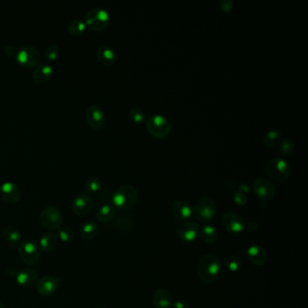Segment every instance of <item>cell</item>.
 Listing matches in <instances>:
<instances>
[{
	"label": "cell",
	"mask_w": 308,
	"mask_h": 308,
	"mask_svg": "<svg viewBox=\"0 0 308 308\" xmlns=\"http://www.w3.org/2000/svg\"><path fill=\"white\" fill-rule=\"evenodd\" d=\"M222 266V260L217 255H205L202 257L197 266V275L199 280L205 284H211L219 277Z\"/></svg>",
	"instance_id": "6da1fadb"
},
{
	"label": "cell",
	"mask_w": 308,
	"mask_h": 308,
	"mask_svg": "<svg viewBox=\"0 0 308 308\" xmlns=\"http://www.w3.org/2000/svg\"><path fill=\"white\" fill-rule=\"evenodd\" d=\"M138 193L131 184H123L112 195V204L120 211H129L137 205Z\"/></svg>",
	"instance_id": "7a4b0ae2"
},
{
	"label": "cell",
	"mask_w": 308,
	"mask_h": 308,
	"mask_svg": "<svg viewBox=\"0 0 308 308\" xmlns=\"http://www.w3.org/2000/svg\"><path fill=\"white\" fill-rule=\"evenodd\" d=\"M265 171L269 180L283 183L290 177L292 169L290 164L286 160L282 157H274L267 163Z\"/></svg>",
	"instance_id": "3957f363"
},
{
	"label": "cell",
	"mask_w": 308,
	"mask_h": 308,
	"mask_svg": "<svg viewBox=\"0 0 308 308\" xmlns=\"http://www.w3.org/2000/svg\"><path fill=\"white\" fill-rule=\"evenodd\" d=\"M146 128L152 137L165 138L171 133L172 125L165 116L151 114L146 120Z\"/></svg>",
	"instance_id": "277c9868"
},
{
	"label": "cell",
	"mask_w": 308,
	"mask_h": 308,
	"mask_svg": "<svg viewBox=\"0 0 308 308\" xmlns=\"http://www.w3.org/2000/svg\"><path fill=\"white\" fill-rule=\"evenodd\" d=\"M109 21L110 17L108 12L102 7H92L86 14V26L95 32L104 31L108 27Z\"/></svg>",
	"instance_id": "5b68a950"
},
{
	"label": "cell",
	"mask_w": 308,
	"mask_h": 308,
	"mask_svg": "<svg viewBox=\"0 0 308 308\" xmlns=\"http://www.w3.org/2000/svg\"><path fill=\"white\" fill-rule=\"evenodd\" d=\"M216 213V204L209 197H203L194 204L192 214L202 223L210 222Z\"/></svg>",
	"instance_id": "8992f818"
},
{
	"label": "cell",
	"mask_w": 308,
	"mask_h": 308,
	"mask_svg": "<svg viewBox=\"0 0 308 308\" xmlns=\"http://www.w3.org/2000/svg\"><path fill=\"white\" fill-rule=\"evenodd\" d=\"M16 59L25 68H35L40 63V52L34 46H24L17 51Z\"/></svg>",
	"instance_id": "52a82bcc"
},
{
	"label": "cell",
	"mask_w": 308,
	"mask_h": 308,
	"mask_svg": "<svg viewBox=\"0 0 308 308\" xmlns=\"http://www.w3.org/2000/svg\"><path fill=\"white\" fill-rule=\"evenodd\" d=\"M40 223L47 230H59L63 225V213L56 207L48 206L41 212Z\"/></svg>",
	"instance_id": "ba28073f"
},
{
	"label": "cell",
	"mask_w": 308,
	"mask_h": 308,
	"mask_svg": "<svg viewBox=\"0 0 308 308\" xmlns=\"http://www.w3.org/2000/svg\"><path fill=\"white\" fill-rule=\"evenodd\" d=\"M19 257L24 262L30 266L36 265L40 261L41 252L39 247L34 241L25 240L21 241V243L17 248Z\"/></svg>",
	"instance_id": "9c48e42d"
},
{
	"label": "cell",
	"mask_w": 308,
	"mask_h": 308,
	"mask_svg": "<svg viewBox=\"0 0 308 308\" xmlns=\"http://www.w3.org/2000/svg\"><path fill=\"white\" fill-rule=\"evenodd\" d=\"M253 191L259 199L270 201L274 198L276 187L268 177H257L253 183Z\"/></svg>",
	"instance_id": "30bf717a"
},
{
	"label": "cell",
	"mask_w": 308,
	"mask_h": 308,
	"mask_svg": "<svg viewBox=\"0 0 308 308\" xmlns=\"http://www.w3.org/2000/svg\"><path fill=\"white\" fill-rule=\"evenodd\" d=\"M222 225L230 233H240L245 229L244 220L234 212H226L222 218Z\"/></svg>",
	"instance_id": "8fae6325"
},
{
	"label": "cell",
	"mask_w": 308,
	"mask_h": 308,
	"mask_svg": "<svg viewBox=\"0 0 308 308\" xmlns=\"http://www.w3.org/2000/svg\"><path fill=\"white\" fill-rule=\"evenodd\" d=\"M86 120L92 129H101L105 125L106 116L104 110L98 105H92L86 110Z\"/></svg>",
	"instance_id": "7c38bea8"
},
{
	"label": "cell",
	"mask_w": 308,
	"mask_h": 308,
	"mask_svg": "<svg viewBox=\"0 0 308 308\" xmlns=\"http://www.w3.org/2000/svg\"><path fill=\"white\" fill-rule=\"evenodd\" d=\"M94 203L92 197L87 194H78L72 205L74 213L77 216H86L93 209Z\"/></svg>",
	"instance_id": "4fadbf2b"
},
{
	"label": "cell",
	"mask_w": 308,
	"mask_h": 308,
	"mask_svg": "<svg viewBox=\"0 0 308 308\" xmlns=\"http://www.w3.org/2000/svg\"><path fill=\"white\" fill-rule=\"evenodd\" d=\"M199 232V225L193 221H185L178 228V237L180 240L186 243L194 242L198 237Z\"/></svg>",
	"instance_id": "5bb4252c"
},
{
	"label": "cell",
	"mask_w": 308,
	"mask_h": 308,
	"mask_svg": "<svg viewBox=\"0 0 308 308\" xmlns=\"http://www.w3.org/2000/svg\"><path fill=\"white\" fill-rule=\"evenodd\" d=\"M59 286V280L53 276H46L38 280L36 283V290L43 297H50L54 294Z\"/></svg>",
	"instance_id": "9a60e30c"
},
{
	"label": "cell",
	"mask_w": 308,
	"mask_h": 308,
	"mask_svg": "<svg viewBox=\"0 0 308 308\" xmlns=\"http://www.w3.org/2000/svg\"><path fill=\"white\" fill-rule=\"evenodd\" d=\"M0 194L3 200L11 205L18 203L22 197L21 190L11 182H6L0 186Z\"/></svg>",
	"instance_id": "2e32d148"
},
{
	"label": "cell",
	"mask_w": 308,
	"mask_h": 308,
	"mask_svg": "<svg viewBox=\"0 0 308 308\" xmlns=\"http://www.w3.org/2000/svg\"><path fill=\"white\" fill-rule=\"evenodd\" d=\"M246 257L255 266H264L268 262V252L259 245L249 247L246 251Z\"/></svg>",
	"instance_id": "e0dca14e"
},
{
	"label": "cell",
	"mask_w": 308,
	"mask_h": 308,
	"mask_svg": "<svg viewBox=\"0 0 308 308\" xmlns=\"http://www.w3.org/2000/svg\"><path fill=\"white\" fill-rule=\"evenodd\" d=\"M172 214L179 221H187L192 216V207L188 202L178 199L176 200L171 206Z\"/></svg>",
	"instance_id": "ac0fdd59"
},
{
	"label": "cell",
	"mask_w": 308,
	"mask_h": 308,
	"mask_svg": "<svg viewBox=\"0 0 308 308\" xmlns=\"http://www.w3.org/2000/svg\"><path fill=\"white\" fill-rule=\"evenodd\" d=\"M17 283L24 287H31L38 281V273L33 268L21 269L17 275Z\"/></svg>",
	"instance_id": "d6986e66"
},
{
	"label": "cell",
	"mask_w": 308,
	"mask_h": 308,
	"mask_svg": "<svg viewBox=\"0 0 308 308\" xmlns=\"http://www.w3.org/2000/svg\"><path fill=\"white\" fill-rule=\"evenodd\" d=\"M173 298L170 293L164 287H159L154 292L153 305L154 308H171Z\"/></svg>",
	"instance_id": "ffe728a7"
},
{
	"label": "cell",
	"mask_w": 308,
	"mask_h": 308,
	"mask_svg": "<svg viewBox=\"0 0 308 308\" xmlns=\"http://www.w3.org/2000/svg\"><path fill=\"white\" fill-rule=\"evenodd\" d=\"M98 61L105 66H110L116 61V52L112 47L107 45L100 46L96 51Z\"/></svg>",
	"instance_id": "44dd1931"
},
{
	"label": "cell",
	"mask_w": 308,
	"mask_h": 308,
	"mask_svg": "<svg viewBox=\"0 0 308 308\" xmlns=\"http://www.w3.org/2000/svg\"><path fill=\"white\" fill-rule=\"evenodd\" d=\"M51 75H52V67L47 63H44L35 67L34 73L32 75V79L37 84H44L50 80Z\"/></svg>",
	"instance_id": "7402d4cb"
},
{
	"label": "cell",
	"mask_w": 308,
	"mask_h": 308,
	"mask_svg": "<svg viewBox=\"0 0 308 308\" xmlns=\"http://www.w3.org/2000/svg\"><path fill=\"white\" fill-rule=\"evenodd\" d=\"M111 227L118 231L128 232L134 228V222L128 215H119L111 223Z\"/></svg>",
	"instance_id": "603a6c76"
},
{
	"label": "cell",
	"mask_w": 308,
	"mask_h": 308,
	"mask_svg": "<svg viewBox=\"0 0 308 308\" xmlns=\"http://www.w3.org/2000/svg\"><path fill=\"white\" fill-rule=\"evenodd\" d=\"M98 231H99V228H98L97 223L92 220L86 221L85 223H82V225L80 226V238L85 241H90L95 239V237L97 236Z\"/></svg>",
	"instance_id": "cb8c5ba5"
},
{
	"label": "cell",
	"mask_w": 308,
	"mask_h": 308,
	"mask_svg": "<svg viewBox=\"0 0 308 308\" xmlns=\"http://www.w3.org/2000/svg\"><path fill=\"white\" fill-rule=\"evenodd\" d=\"M3 237L13 249L18 248V246L21 243V234L19 231L10 225L3 229Z\"/></svg>",
	"instance_id": "d4e9b609"
},
{
	"label": "cell",
	"mask_w": 308,
	"mask_h": 308,
	"mask_svg": "<svg viewBox=\"0 0 308 308\" xmlns=\"http://www.w3.org/2000/svg\"><path fill=\"white\" fill-rule=\"evenodd\" d=\"M58 237L52 232H46L43 234L39 240L40 248L46 252H51L56 249L58 245Z\"/></svg>",
	"instance_id": "484cf974"
},
{
	"label": "cell",
	"mask_w": 308,
	"mask_h": 308,
	"mask_svg": "<svg viewBox=\"0 0 308 308\" xmlns=\"http://www.w3.org/2000/svg\"><path fill=\"white\" fill-rule=\"evenodd\" d=\"M115 217V208L110 205H104L98 209L96 219L103 223H110Z\"/></svg>",
	"instance_id": "4316f807"
},
{
	"label": "cell",
	"mask_w": 308,
	"mask_h": 308,
	"mask_svg": "<svg viewBox=\"0 0 308 308\" xmlns=\"http://www.w3.org/2000/svg\"><path fill=\"white\" fill-rule=\"evenodd\" d=\"M282 140V133L279 129H272L264 136L263 143L267 148H275L280 145Z\"/></svg>",
	"instance_id": "83f0119b"
},
{
	"label": "cell",
	"mask_w": 308,
	"mask_h": 308,
	"mask_svg": "<svg viewBox=\"0 0 308 308\" xmlns=\"http://www.w3.org/2000/svg\"><path fill=\"white\" fill-rule=\"evenodd\" d=\"M201 238L205 243H214L217 240L218 233H217L216 229L211 225H205L203 228L200 229Z\"/></svg>",
	"instance_id": "f1b7e54d"
},
{
	"label": "cell",
	"mask_w": 308,
	"mask_h": 308,
	"mask_svg": "<svg viewBox=\"0 0 308 308\" xmlns=\"http://www.w3.org/2000/svg\"><path fill=\"white\" fill-rule=\"evenodd\" d=\"M85 22L79 18L72 20L68 25L69 33L74 36H80L85 32Z\"/></svg>",
	"instance_id": "f546056e"
},
{
	"label": "cell",
	"mask_w": 308,
	"mask_h": 308,
	"mask_svg": "<svg viewBox=\"0 0 308 308\" xmlns=\"http://www.w3.org/2000/svg\"><path fill=\"white\" fill-rule=\"evenodd\" d=\"M223 264H224L225 268L230 270L231 272H237L242 267L241 259L240 257L234 256V255L226 257Z\"/></svg>",
	"instance_id": "4dcf8cb0"
},
{
	"label": "cell",
	"mask_w": 308,
	"mask_h": 308,
	"mask_svg": "<svg viewBox=\"0 0 308 308\" xmlns=\"http://www.w3.org/2000/svg\"><path fill=\"white\" fill-rule=\"evenodd\" d=\"M128 117L131 120L132 122H134L136 124H141L145 120H147V116H146L145 111L143 110L142 108H137V107L129 109Z\"/></svg>",
	"instance_id": "1f68e13d"
},
{
	"label": "cell",
	"mask_w": 308,
	"mask_h": 308,
	"mask_svg": "<svg viewBox=\"0 0 308 308\" xmlns=\"http://www.w3.org/2000/svg\"><path fill=\"white\" fill-rule=\"evenodd\" d=\"M280 154L283 156H289L294 153L295 150V143L289 138H285L284 140H281L279 145Z\"/></svg>",
	"instance_id": "d6a6232c"
},
{
	"label": "cell",
	"mask_w": 308,
	"mask_h": 308,
	"mask_svg": "<svg viewBox=\"0 0 308 308\" xmlns=\"http://www.w3.org/2000/svg\"><path fill=\"white\" fill-rule=\"evenodd\" d=\"M103 186V183L100 178L92 177L88 178L85 182V190L89 193H97Z\"/></svg>",
	"instance_id": "836d02e7"
},
{
	"label": "cell",
	"mask_w": 308,
	"mask_h": 308,
	"mask_svg": "<svg viewBox=\"0 0 308 308\" xmlns=\"http://www.w3.org/2000/svg\"><path fill=\"white\" fill-rule=\"evenodd\" d=\"M59 239L63 242H71L75 238L74 231L67 226H62L58 230Z\"/></svg>",
	"instance_id": "e575fe53"
},
{
	"label": "cell",
	"mask_w": 308,
	"mask_h": 308,
	"mask_svg": "<svg viewBox=\"0 0 308 308\" xmlns=\"http://www.w3.org/2000/svg\"><path fill=\"white\" fill-rule=\"evenodd\" d=\"M60 54V48L56 45H50L46 47L45 51V56L47 61L53 62L57 60L58 56Z\"/></svg>",
	"instance_id": "d590c367"
},
{
	"label": "cell",
	"mask_w": 308,
	"mask_h": 308,
	"mask_svg": "<svg viewBox=\"0 0 308 308\" xmlns=\"http://www.w3.org/2000/svg\"><path fill=\"white\" fill-rule=\"evenodd\" d=\"M233 200L236 205L239 206H245L248 203V197L245 193H242L240 191H237L233 195Z\"/></svg>",
	"instance_id": "8d00e7d4"
},
{
	"label": "cell",
	"mask_w": 308,
	"mask_h": 308,
	"mask_svg": "<svg viewBox=\"0 0 308 308\" xmlns=\"http://www.w3.org/2000/svg\"><path fill=\"white\" fill-rule=\"evenodd\" d=\"M233 2L231 0H222L220 1V7L224 12L231 11L233 9Z\"/></svg>",
	"instance_id": "74e56055"
},
{
	"label": "cell",
	"mask_w": 308,
	"mask_h": 308,
	"mask_svg": "<svg viewBox=\"0 0 308 308\" xmlns=\"http://www.w3.org/2000/svg\"><path fill=\"white\" fill-rule=\"evenodd\" d=\"M17 51L18 50H17V48L15 46H6L5 47V49H4V51H5L6 55L10 56V57H15L17 55Z\"/></svg>",
	"instance_id": "f35d334b"
},
{
	"label": "cell",
	"mask_w": 308,
	"mask_h": 308,
	"mask_svg": "<svg viewBox=\"0 0 308 308\" xmlns=\"http://www.w3.org/2000/svg\"><path fill=\"white\" fill-rule=\"evenodd\" d=\"M174 305V307L175 308H187L188 307V305H187V302L186 301H184V300H178L177 302L174 303L173 304Z\"/></svg>",
	"instance_id": "ab89813d"
},
{
	"label": "cell",
	"mask_w": 308,
	"mask_h": 308,
	"mask_svg": "<svg viewBox=\"0 0 308 308\" xmlns=\"http://www.w3.org/2000/svg\"><path fill=\"white\" fill-rule=\"evenodd\" d=\"M0 308H6L5 307V305L4 304H2V303L0 302Z\"/></svg>",
	"instance_id": "60d3db41"
},
{
	"label": "cell",
	"mask_w": 308,
	"mask_h": 308,
	"mask_svg": "<svg viewBox=\"0 0 308 308\" xmlns=\"http://www.w3.org/2000/svg\"></svg>",
	"instance_id": "b9f144b4"
}]
</instances>
